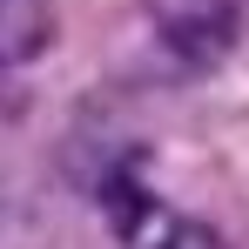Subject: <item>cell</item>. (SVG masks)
<instances>
[{
  "label": "cell",
  "mask_w": 249,
  "mask_h": 249,
  "mask_svg": "<svg viewBox=\"0 0 249 249\" xmlns=\"http://www.w3.org/2000/svg\"><path fill=\"white\" fill-rule=\"evenodd\" d=\"M142 14H148L155 41L196 74L222 68L243 41V7L236 0H142Z\"/></svg>",
  "instance_id": "1"
},
{
  "label": "cell",
  "mask_w": 249,
  "mask_h": 249,
  "mask_svg": "<svg viewBox=\"0 0 249 249\" xmlns=\"http://www.w3.org/2000/svg\"><path fill=\"white\" fill-rule=\"evenodd\" d=\"M101 209H108V222H115V236H122L128 249H215V236H209L196 215L155 202L135 175H108Z\"/></svg>",
  "instance_id": "2"
},
{
  "label": "cell",
  "mask_w": 249,
  "mask_h": 249,
  "mask_svg": "<svg viewBox=\"0 0 249 249\" xmlns=\"http://www.w3.org/2000/svg\"><path fill=\"white\" fill-rule=\"evenodd\" d=\"M54 41V0H0V68L34 61Z\"/></svg>",
  "instance_id": "3"
}]
</instances>
